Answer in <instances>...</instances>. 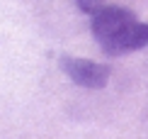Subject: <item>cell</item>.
Segmentation results:
<instances>
[{"label":"cell","mask_w":148,"mask_h":139,"mask_svg":"<svg viewBox=\"0 0 148 139\" xmlns=\"http://www.w3.org/2000/svg\"><path fill=\"white\" fill-rule=\"evenodd\" d=\"M61 68H63L66 76H71L73 83L90 88V90H97V88H104L109 81V66L97 64L92 59H80V56H63L61 59Z\"/></svg>","instance_id":"7a4b0ae2"},{"label":"cell","mask_w":148,"mask_h":139,"mask_svg":"<svg viewBox=\"0 0 148 139\" xmlns=\"http://www.w3.org/2000/svg\"><path fill=\"white\" fill-rule=\"evenodd\" d=\"M75 3H78V8L83 12H88V15H95V12L102 8V0H75Z\"/></svg>","instance_id":"3957f363"},{"label":"cell","mask_w":148,"mask_h":139,"mask_svg":"<svg viewBox=\"0 0 148 139\" xmlns=\"http://www.w3.org/2000/svg\"><path fill=\"white\" fill-rule=\"evenodd\" d=\"M92 37L109 56H124L148 47V22H141L131 10L102 5L92 15Z\"/></svg>","instance_id":"6da1fadb"}]
</instances>
